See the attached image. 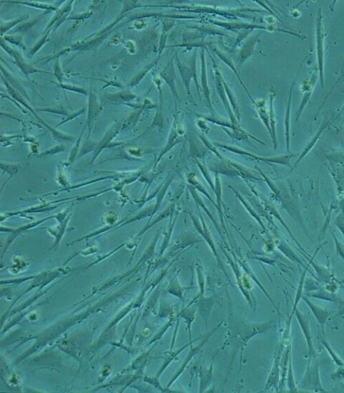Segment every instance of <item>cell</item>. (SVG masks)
<instances>
[{"instance_id":"obj_1","label":"cell","mask_w":344,"mask_h":393,"mask_svg":"<svg viewBox=\"0 0 344 393\" xmlns=\"http://www.w3.org/2000/svg\"><path fill=\"white\" fill-rule=\"evenodd\" d=\"M300 387L307 391L314 392H327L321 383L320 377L319 367L316 358L309 360L307 370L304 378L301 381Z\"/></svg>"},{"instance_id":"obj_2","label":"cell","mask_w":344,"mask_h":393,"mask_svg":"<svg viewBox=\"0 0 344 393\" xmlns=\"http://www.w3.org/2000/svg\"><path fill=\"white\" fill-rule=\"evenodd\" d=\"M316 52H317V60L318 73L321 79V86L324 87V76H323V69H324V31H323V17L321 10L318 12L317 21H316Z\"/></svg>"},{"instance_id":"obj_3","label":"cell","mask_w":344,"mask_h":393,"mask_svg":"<svg viewBox=\"0 0 344 393\" xmlns=\"http://www.w3.org/2000/svg\"><path fill=\"white\" fill-rule=\"evenodd\" d=\"M294 312H295V316H296L299 325L300 326L301 330L304 333L306 343H307L309 360L314 359V358H316L317 354H316L314 342H313L312 334H311V321H310L309 315L303 313L298 308H296Z\"/></svg>"},{"instance_id":"obj_4","label":"cell","mask_w":344,"mask_h":393,"mask_svg":"<svg viewBox=\"0 0 344 393\" xmlns=\"http://www.w3.org/2000/svg\"><path fill=\"white\" fill-rule=\"evenodd\" d=\"M176 57L177 67H178L179 70H180L181 77H182L184 84H185L187 94H188V96H191V80H192V78H194L196 86H197L198 94H199V97L201 98L200 92H199L200 88H199V84H198L197 68H196V53L194 54L193 61H192V65L190 66H187V65L181 63L180 59L177 57V55Z\"/></svg>"},{"instance_id":"obj_5","label":"cell","mask_w":344,"mask_h":393,"mask_svg":"<svg viewBox=\"0 0 344 393\" xmlns=\"http://www.w3.org/2000/svg\"><path fill=\"white\" fill-rule=\"evenodd\" d=\"M306 303H307L308 306L311 308V311L314 313L315 318L316 319L318 324L321 326V332L323 334H326L325 332V325L327 321H328V317H330V311H328L327 308L321 307V306H318L316 303L312 302L308 297L306 296H302L301 298Z\"/></svg>"},{"instance_id":"obj_6","label":"cell","mask_w":344,"mask_h":393,"mask_svg":"<svg viewBox=\"0 0 344 393\" xmlns=\"http://www.w3.org/2000/svg\"><path fill=\"white\" fill-rule=\"evenodd\" d=\"M211 60H212L213 65H214L215 82H215V85H216L217 91H218L220 98H221L222 101H223V104L225 105V108L228 110L232 120H234L233 113H232L231 107H230L228 98H227L226 91H225V86H224L223 77L222 76V74L220 73V69L218 68V65H216V63H215L214 59L211 58Z\"/></svg>"},{"instance_id":"obj_7","label":"cell","mask_w":344,"mask_h":393,"mask_svg":"<svg viewBox=\"0 0 344 393\" xmlns=\"http://www.w3.org/2000/svg\"><path fill=\"white\" fill-rule=\"evenodd\" d=\"M201 61H202V74H201V80H202V87L203 94L205 98L206 104L211 111H213L212 106H211V101L210 98V90H209V83H208L207 75H206L205 53L204 50L202 49L201 53Z\"/></svg>"},{"instance_id":"obj_8","label":"cell","mask_w":344,"mask_h":393,"mask_svg":"<svg viewBox=\"0 0 344 393\" xmlns=\"http://www.w3.org/2000/svg\"><path fill=\"white\" fill-rule=\"evenodd\" d=\"M261 34H256V35L252 36L250 39L246 42L244 45L243 47L242 48L240 52V55H239V64L240 66L242 65V63L245 61L249 57L252 56L254 52V47H255L256 44H257L258 40L261 37Z\"/></svg>"},{"instance_id":"obj_9","label":"cell","mask_w":344,"mask_h":393,"mask_svg":"<svg viewBox=\"0 0 344 393\" xmlns=\"http://www.w3.org/2000/svg\"><path fill=\"white\" fill-rule=\"evenodd\" d=\"M173 60L172 59L171 62L168 63L167 66L163 70L162 77L171 87L172 93H173L175 98H176L177 101V100L178 99V95H177L176 86H175V68H174Z\"/></svg>"},{"instance_id":"obj_10","label":"cell","mask_w":344,"mask_h":393,"mask_svg":"<svg viewBox=\"0 0 344 393\" xmlns=\"http://www.w3.org/2000/svg\"><path fill=\"white\" fill-rule=\"evenodd\" d=\"M252 104L254 105V108L257 110L258 114H259L261 120H263V123L266 126L267 129H268L272 136L271 129L270 128L269 114H268L266 109V100L261 99L254 101Z\"/></svg>"},{"instance_id":"obj_11","label":"cell","mask_w":344,"mask_h":393,"mask_svg":"<svg viewBox=\"0 0 344 393\" xmlns=\"http://www.w3.org/2000/svg\"><path fill=\"white\" fill-rule=\"evenodd\" d=\"M275 97V93L274 92V89H273V87H272L271 94H270L269 118L270 122H271V124L272 138H273V142H274L275 148H276V136H275V114L274 111V107H273V101H274Z\"/></svg>"},{"instance_id":"obj_12","label":"cell","mask_w":344,"mask_h":393,"mask_svg":"<svg viewBox=\"0 0 344 393\" xmlns=\"http://www.w3.org/2000/svg\"><path fill=\"white\" fill-rule=\"evenodd\" d=\"M214 51L215 53H216V54L218 55V56H219L220 58H221V60H223V61L225 62V63H226V64L228 65V66L230 67V68H231L234 72H235V73L236 74L237 77H238L239 81H240V84H242V86H243L246 92L247 93V95H248L249 98H250L251 101L253 103L254 101L253 98H252V96H251L250 93L249 92L248 90H247V87H246L245 84H244L243 82H242V79H241L240 76H239L238 73H237L236 69H235V66H234L233 63H232L231 59H230L229 57L225 56V55L222 53V52L218 51V49H214Z\"/></svg>"},{"instance_id":"obj_13","label":"cell","mask_w":344,"mask_h":393,"mask_svg":"<svg viewBox=\"0 0 344 393\" xmlns=\"http://www.w3.org/2000/svg\"><path fill=\"white\" fill-rule=\"evenodd\" d=\"M321 334H322L323 338L321 339V342L322 343L323 346L326 348V350L328 351V354L331 356L333 361L334 362L335 365H338V367L344 366V362L343 360H342L341 358L335 353V351L333 350V348H332L331 344H330L328 341L326 340V337H325V334H323L322 332H321Z\"/></svg>"},{"instance_id":"obj_14","label":"cell","mask_w":344,"mask_h":393,"mask_svg":"<svg viewBox=\"0 0 344 393\" xmlns=\"http://www.w3.org/2000/svg\"><path fill=\"white\" fill-rule=\"evenodd\" d=\"M224 86H225V91H226L227 96H228V101H230V104L232 105V108H233L234 112L236 114L237 117L240 118V111H239L238 102L236 96L234 94L233 91L230 89V86L227 84L225 82V79L223 78Z\"/></svg>"},{"instance_id":"obj_15","label":"cell","mask_w":344,"mask_h":393,"mask_svg":"<svg viewBox=\"0 0 344 393\" xmlns=\"http://www.w3.org/2000/svg\"><path fill=\"white\" fill-rule=\"evenodd\" d=\"M296 78L294 81L293 84L290 87V93H289V98L288 106H287L286 110V116H285V127H286V140H287V146H288V150H289V141H290V137H289V127H290V106H291V98L292 89H293V86L295 85V82H296Z\"/></svg>"},{"instance_id":"obj_16","label":"cell","mask_w":344,"mask_h":393,"mask_svg":"<svg viewBox=\"0 0 344 393\" xmlns=\"http://www.w3.org/2000/svg\"><path fill=\"white\" fill-rule=\"evenodd\" d=\"M289 387L292 392H297V389L294 381L293 373H292L291 355L289 357V372H288Z\"/></svg>"},{"instance_id":"obj_17","label":"cell","mask_w":344,"mask_h":393,"mask_svg":"<svg viewBox=\"0 0 344 393\" xmlns=\"http://www.w3.org/2000/svg\"><path fill=\"white\" fill-rule=\"evenodd\" d=\"M331 378L334 380L344 378V366L339 367L334 373L332 374Z\"/></svg>"},{"instance_id":"obj_18","label":"cell","mask_w":344,"mask_h":393,"mask_svg":"<svg viewBox=\"0 0 344 393\" xmlns=\"http://www.w3.org/2000/svg\"><path fill=\"white\" fill-rule=\"evenodd\" d=\"M333 239H334L335 246H336L337 251L339 253L340 256L343 257L344 259V246L343 245L340 244L339 241L335 238L334 234H333Z\"/></svg>"},{"instance_id":"obj_19","label":"cell","mask_w":344,"mask_h":393,"mask_svg":"<svg viewBox=\"0 0 344 393\" xmlns=\"http://www.w3.org/2000/svg\"><path fill=\"white\" fill-rule=\"evenodd\" d=\"M340 218L341 219H340V217L337 218L335 224H336L337 227L340 229V232H342L344 236V220L343 215H340Z\"/></svg>"},{"instance_id":"obj_20","label":"cell","mask_w":344,"mask_h":393,"mask_svg":"<svg viewBox=\"0 0 344 393\" xmlns=\"http://www.w3.org/2000/svg\"><path fill=\"white\" fill-rule=\"evenodd\" d=\"M340 284H344V278L343 280L341 281V282H340Z\"/></svg>"}]
</instances>
